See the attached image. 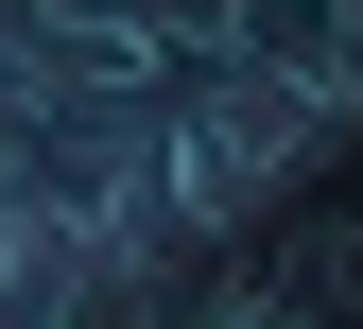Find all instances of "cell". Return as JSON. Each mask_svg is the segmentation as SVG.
Instances as JSON below:
<instances>
[{
    "mask_svg": "<svg viewBox=\"0 0 363 329\" xmlns=\"http://www.w3.org/2000/svg\"><path fill=\"white\" fill-rule=\"evenodd\" d=\"M225 70H259V87H294L311 122H346V87H363V0H225Z\"/></svg>",
    "mask_w": 363,
    "mask_h": 329,
    "instance_id": "6da1fadb",
    "label": "cell"
}]
</instances>
